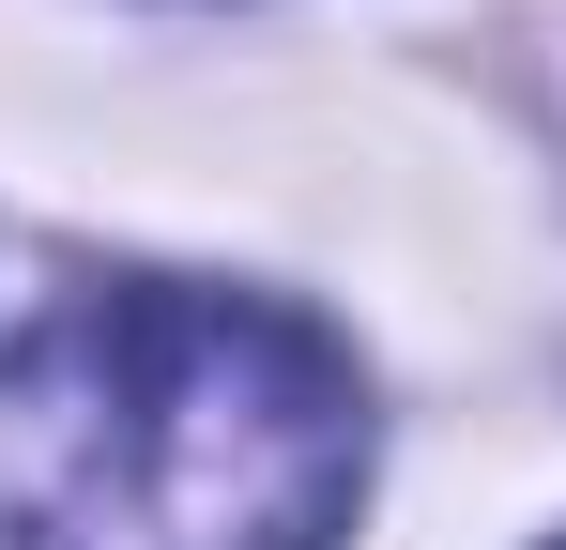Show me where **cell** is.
I'll list each match as a JSON object with an SVG mask.
<instances>
[{"instance_id":"obj_2","label":"cell","mask_w":566,"mask_h":550,"mask_svg":"<svg viewBox=\"0 0 566 550\" xmlns=\"http://www.w3.org/2000/svg\"><path fill=\"white\" fill-rule=\"evenodd\" d=\"M552 550H566V536H552Z\"/></svg>"},{"instance_id":"obj_1","label":"cell","mask_w":566,"mask_h":550,"mask_svg":"<svg viewBox=\"0 0 566 550\" xmlns=\"http://www.w3.org/2000/svg\"><path fill=\"white\" fill-rule=\"evenodd\" d=\"M368 398L261 290L123 275L0 367V550H337Z\"/></svg>"}]
</instances>
